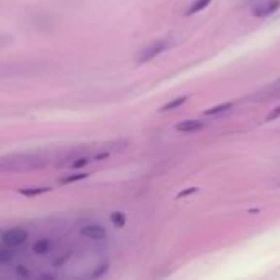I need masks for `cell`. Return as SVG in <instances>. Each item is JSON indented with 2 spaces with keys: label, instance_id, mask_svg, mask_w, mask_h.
Masks as SVG:
<instances>
[{
  "label": "cell",
  "instance_id": "1",
  "mask_svg": "<svg viewBox=\"0 0 280 280\" xmlns=\"http://www.w3.org/2000/svg\"><path fill=\"white\" fill-rule=\"evenodd\" d=\"M2 241L5 243L8 248H18L21 244H25L28 241V231L21 230V228H14V230H8L3 234Z\"/></svg>",
  "mask_w": 280,
  "mask_h": 280
},
{
  "label": "cell",
  "instance_id": "2",
  "mask_svg": "<svg viewBox=\"0 0 280 280\" xmlns=\"http://www.w3.org/2000/svg\"><path fill=\"white\" fill-rule=\"evenodd\" d=\"M167 46H169V45H167V41H162V40L151 43L149 46H146V48H144L143 51H141L138 62L143 64V62L151 61V59H153V58H156V56H159L161 53H164V51L167 49Z\"/></svg>",
  "mask_w": 280,
  "mask_h": 280
},
{
  "label": "cell",
  "instance_id": "3",
  "mask_svg": "<svg viewBox=\"0 0 280 280\" xmlns=\"http://www.w3.org/2000/svg\"><path fill=\"white\" fill-rule=\"evenodd\" d=\"M80 234L87 239L100 241L103 238H107V230L100 225H85L80 228Z\"/></svg>",
  "mask_w": 280,
  "mask_h": 280
},
{
  "label": "cell",
  "instance_id": "4",
  "mask_svg": "<svg viewBox=\"0 0 280 280\" xmlns=\"http://www.w3.org/2000/svg\"><path fill=\"white\" fill-rule=\"evenodd\" d=\"M279 7H280L279 0H272V2H267V3H262V5H257L252 10V14H254V16H257V18H264V16L272 15Z\"/></svg>",
  "mask_w": 280,
  "mask_h": 280
},
{
  "label": "cell",
  "instance_id": "5",
  "mask_svg": "<svg viewBox=\"0 0 280 280\" xmlns=\"http://www.w3.org/2000/svg\"><path fill=\"white\" fill-rule=\"evenodd\" d=\"M205 126L203 122H198V120H187V122H180L177 126V131L180 133H192V131H198Z\"/></svg>",
  "mask_w": 280,
  "mask_h": 280
},
{
  "label": "cell",
  "instance_id": "6",
  "mask_svg": "<svg viewBox=\"0 0 280 280\" xmlns=\"http://www.w3.org/2000/svg\"><path fill=\"white\" fill-rule=\"evenodd\" d=\"M51 249H53V241H51L49 238H43V239L34 243L33 252L38 254V256H43V254H48Z\"/></svg>",
  "mask_w": 280,
  "mask_h": 280
},
{
  "label": "cell",
  "instance_id": "7",
  "mask_svg": "<svg viewBox=\"0 0 280 280\" xmlns=\"http://www.w3.org/2000/svg\"><path fill=\"white\" fill-rule=\"evenodd\" d=\"M110 221L115 228H123L126 225V215L123 212H113L110 215Z\"/></svg>",
  "mask_w": 280,
  "mask_h": 280
},
{
  "label": "cell",
  "instance_id": "8",
  "mask_svg": "<svg viewBox=\"0 0 280 280\" xmlns=\"http://www.w3.org/2000/svg\"><path fill=\"white\" fill-rule=\"evenodd\" d=\"M49 190H51L49 187H34V188H21L20 193L21 195H27V197H36V195H41V193H46Z\"/></svg>",
  "mask_w": 280,
  "mask_h": 280
},
{
  "label": "cell",
  "instance_id": "9",
  "mask_svg": "<svg viewBox=\"0 0 280 280\" xmlns=\"http://www.w3.org/2000/svg\"><path fill=\"white\" fill-rule=\"evenodd\" d=\"M210 2H212V0H197V2L192 3L190 8H188V10L185 12V15H193V14H197V12L203 10L205 7H208Z\"/></svg>",
  "mask_w": 280,
  "mask_h": 280
},
{
  "label": "cell",
  "instance_id": "10",
  "mask_svg": "<svg viewBox=\"0 0 280 280\" xmlns=\"http://www.w3.org/2000/svg\"><path fill=\"white\" fill-rule=\"evenodd\" d=\"M233 109V103L231 102H226V103H221L218 107H213V109L206 110L205 115H219V113H225L226 110H231Z\"/></svg>",
  "mask_w": 280,
  "mask_h": 280
},
{
  "label": "cell",
  "instance_id": "11",
  "mask_svg": "<svg viewBox=\"0 0 280 280\" xmlns=\"http://www.w3.org/2000/svg\"><path fill=\"white\" fill-rule=\"evenodd\" d=\"M187 100V97H179V98H174V100H171L169 103H166L164 107L161 109V111H169V110H174V109H179L182 103H185Z\"/></svg>",
  "mask_w": 280,
  "mask_h": 280
},
{
  "label": "cell",
  "instance_id": "12",
  "mask_svg": "<svg viewBox=\"0 0 280 280\" xmlns=\"http://www.w3.org/2000/svg\"><path fill=\"white\" fill-rule=\"evenodd\" d=\"M89 174H72V175H67V177H62L61 179V184H74V182H79V180H84L87 179Z\"/></svg>",
  "mask_w": 280,
  "mask_h": 280
},
{
  "label": "cell",
  "instance_id": "13",
  "mask_svg": "<svg viewBox=\"0 0 280 280\" xmlns=\"http://www.w3.org/2000/svg\"><path fill=\"white\" fill-rule=\"evenodd\" d=\"M14 259V254H12L10 249L7 248H0V264H8Z\"/></svg>",
  "mask_w": 280,
  "mask_h": 280
},
{
  "label": "cell",
  "instance_id": "14",
  "mask_svg": "<svg viewBox=\"0 0 280 280\" xmlns=\"http://www.w3.org/2000/svg\"><path fill=\"white\" fill-rule=\"evenodd\" d=\"M90 162V159L89 157H80V159H76L74 162H72V167H74V169H79V167H85Z\"/></svg>",
  "mask_w": 280,
  "mask_h": 280
},
{
  "label": "cell",
  "instance_id": "15",
  "mask_svg": "<svg viewBox=\"0 0 280 280\" xmlns=\"http://www.w3.org/2000/svg\"><path fill=\"white\" fill-rule=\"evenodd\" d=\"M277 116H280V107H277V109H274L272 113L267 116V122H272V120H275V118H277Z\"/></svg>",
  "mask_w": 280,
  "mask_h": 280
},
{
  "label": "cell",
  "instance_id": "16",
  "mask_svg": "<svg viewBox=\"0 0 280 280\" xmlns=\"http://www.w3.org/2000/svg\"><path fill=\"white\" fill-rule=\"evenodd\" d=\"M197 192V188L195 187H192V188H187V190H184V192H180L179 193V198H182V197H187V195H192V193H195Z\"/></svg>",
  "mask_w": 280,
  "mask_h": 280
},
{
  "label": "cell",
  "instance_id": "17",
  "mask_svg": "<svg viewBox=\"0 0 280 280\" xmlns=\"http://www.w3.org/2000/svg\"><path fill=\"white\" fill-rule=\"evenodd\" d=\"M16 272H18L21 277H27V275H28V269H25L23 265H18V267H16Z\"/></svg>",
  "mask_w": 280,
  "mask_h": 280
},
{
  "label": "cell",
  "instance_id": "18",
  "mask_svg": "<svg viewBox=\"0 0 280 280\" xmlns=\"http://www.w3.org/2000/svg\"><path fill=\"white\" fill-rule=\"evenodd\" d=\"M105 270H107V264H102V265H100V270H98V272H93L92 277H100V275L105 272Z\"/></svg>",
  "mask_w": 280,
  "mask_h": 280
},
{
  "label": "cell",
  "instance_id": "19",
  "mask_svg": "<svg viewBox=\"0 0 280 280\" xmlns=\"http://www.w3.org/2000/svg\"><path fill=\"white\" fill-rule=\"evenodd\" d=\"M67 259H69V256H64V257H61V259H59V261H56V262H54V265H56V267H61Z\"/></svg>",
  "mask_w": 280,
  "mask_h": 280
}]
</instances>
